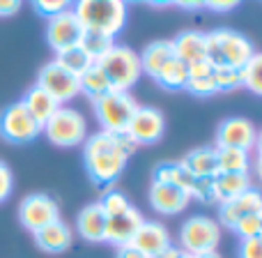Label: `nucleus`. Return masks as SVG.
<instances>
[{"instance_id":"f257e3e1","label":"nucleus","mask_w":262,"mask_h":258,"mask_svg":"<svg viewBox=\"0 0 262 258\" xmlns=\"http://www.w3.org/2000/svg\"><path fill=\"white\" fill-rule=\"evenodd\" d=\"M138 145L127 134L97 131L83 143V166L95 185L111 187L127 168V162Z\"/></svg>"},{"instance_id":"f03ea898","label":"nucleus","mask_w":262,"mask_h":258,"mask_svg":"<svg viewBox=\"0 0 262 258\" xmlns=\"http://www.w3.org/2000/svg\"><path fill=\"white\" fill-rule=\"evenodd\" d=\"M78 23L85 32L115 39L124 30L129 18V7L122 0H81L72 5Z\"/></svg>"},{"instance_id":"7ed1b4c3","label":"nucleus","mask_w":262,"mask_h":258,"mask_svg":"<svg viewBox=\"0 0 262 258\" xmlns=\"http://www.w3.org/2000/svg\"><path fill=\"white\" fill-rule=\"evenodd\" d=\"M207 35V60L214 67L239 69L253 58L255 46L246 35L230 28H216Z\"/></svg>"},{"instance_id":"20e7f679","label":"nucleus","mask_w":262,"mask_h":258,"mask_svg":"<svg viewBox=\"0 0 262 258\" xmlns=\"http://www.w3.org/2000/svg\"><path fill=\"white\" fill-rule=\"evenodd\" d=\"M95 65L104 72L111 90L129 92L138 83V78L143 76L138 53L131 46H124V44H113V49L104 58L97 60Z\"/></svg>"},{"instance_id":"39448f33","label":"nucleus","mask_w":262,"mask_h":258,"mask_svg":"<svg viewBox=\"0 0 262 258\" xmlns=\"http://www.w3.org/2000/svg\"><path fill=\"white\" fill-rule=\"evenodd\" d=\"M92 109H95V118L101 125V131L108 134H127L131 118L138 111V102L134 100L131 92L108 90L101 97L92 100Z\"/></svg>"},{"instance_id":"423d86ee","label":"nucleus","mask_w":262,"mask_h":258,"mask_svg":"<svg viewBox=\"0 0 262 258\" xmlns=\"http://www.w3.org/2000/svg\"><path fill=\"white\" fill-rule=\"evenodd\" d=\"M41 134L46 136L51 145L55 148H74V145H83L88 138V123L83 118L81 111L69 109V106H60L41 127Z\"/></svg>"},{"instance_id":"0eeeda50","label":"nucleus","mask_w":262,"mask_h":258,"mask_svg":"<svg viewBox=\"0 0 262 258\" xmlns=\"http://www.w3.org/2000/svg\"><path fill=\"white\" fill-rule=\"evenodd\" d=\"M180 249L189 256H200V254H209L216 251L221 245V226L216 219L205 217V214H195L189 217L182 224L180 233Z\"/></svg>"},{"instance_id":"6e6552de","label":"nucleus","mask_w":262,"mask_h":258,"mask_svg":"<svg viewBox=\"0 0 262 258\" xmlns=\"http://www.w3.org/2000/svg\"><path fill=\"white\" fill-rule=\"evenodd\" d=\"M41 134V125L26 111L21 102L5 106L0 111V138L12 145L32 143Z\"/></svg>"},{"instance_id":"1a4fd4ad","label":"nucleus","mask_w":262,"mask_h":258,"mask_svg":"<svg viewBox=\"0 0 262 258\" xmlns=\"http://www.w3.org/2000/svg\"><path fill=\"white\" fill-rule=\"evenodd\" d=\"M35 86H39L41 90L49 92L60 106H64L67 102L76 100V97L81 95V81H78V76L67 72V69H64L62 65H58L55 60L46 63L44 67L39 69Z\"/></svg>"},{"instance_id":"9d476101","label":"nucleus","mask_w":262,"mask_h":258,"mask_svg":"<svg viewBox=\"0 0 262 258\" xmlns=\"http://www.w3.org/2000/svg\"><path fill=\"white\" fill-rule=\"evenodd\" d=\"M60 219V205L55 199H51L49 194H28L26 199L18 203V222L26 231L37 233L44 226L58 222Z\"/></svg>"},{"instance_id":"9b49d317","label":"nucleus","mask_w":262,"mask_h":258,"mask_svg":"<svg viewBox=\"0 0 262 258\" xmlns=\"http://www.w3.org/2000/svg\"><path fill=\"white\" fill-rule=\"evenodd\" d=\"M83 35H85V30H83V26L78 23L72 7H69L67 12H62L46 21V44H49L55 53H62V51H67V49L81 46Z\"/></svg>"},{"instance_id":"f8f14e48","label":"nucleus","mask_w":262,"mask_h":258,"mask_svg":"<svg viewBox=\"0 0 262 258\" xmlns=\"http://www.w3.org/2000/svg\"><path fill=\"white\" fill-rule=\"evenodd\" d=\"M166 134V115L161 109L154 106H138L136 115L131 118L127 136L136 145H152Z\"/></svg>"},{"instance_id":"ddd939ff","label":"nucleus","mask_w":262,"mask_h":258,"mask_svg":"<svg viewBox=\"0 0 262 258\" xmlns=\"http://www.w3.org/2000/svg\"><path fill=\"white\" fill-rule=\"evenodd\" d=\"M258 138V129L251 123L249 118H242V115H232L226 118L221 125L216 127L214 134V148H239L251 152Z\"/></svg>"},{"instance_id":"4468645a","label":"nucleus","mask_w":262,"mask_h":258,"mask_svg":"<svg viewBox=\"0 0 262 258\" xmlns=\"http://www.w3.org/2000/svg\"><path fill=\"white\" fill-rule=\"evenodd\" d=\"M260 210H262V191L251 187L249 191L239 194L237 199L219 205V226H226L232 231L242 219L260 214Z\"/></svg>"},{"instance_id":"2eb2a0df","label":"nucleus","mask_w":262,"mask_h":258,"mask_svg":"<svg viewBox=\"0 0 262 258\" xmlns=\"http://www.w3.org/2000/svg\"><path fill=\"white\" fill-rule=\"evenodd\" d=\"M191 194L182 187L175 185H163V182H152L149 187V205L154 212L163 214V217H175L182 214L191 205Z\"/></svg>"},{"instance_id":"dca6fc26","label":"nucleus","mask_w":262,"mask_h":258,"mask_svg":"<svg viewBox=\"0 0 262 258\" xmlns=\"http://www.w3.org/2000/svg\"><path fill=\"white\" fill-rule=\"evenodd\" d=\"M145 222L143 212L138 208H131L122 214H115V217H108L106 219V242H111L113 247H124V245H131L134 235L138 233L140 224Z\"/></svg>"},{"instance_id":"f3484780","label":"nucleus","mask_w":262,"mask_h":258,"mask_svg":"<svg viewBox=\"0 0 262 258\" xmlns=\"http://www.w3.org/2000/svg\"><path fill=\"white\" fill-rule=\"evenodd\" d=\"M131 245L136 249H140L143 254H147L149 258H157L161 251H166L168 247L172 245V237H170V231L163 226L161 222H152V219H145L140 224L138 233L134 235Z\"/></svg>"},{"instance_id":"a211bd4d","label":"nucleus","mask_w":262,"mask_h":258,"mask_svg":"<svg viewBox=\"0 0 262 258\" xmlns=\"http://www.w3.org/2000/svg\"><path fill=\"white\" fill-rule=\"evenodd\" d=\"M35 235V245L39 247L44 254H64L74 242V231L67 222L58 219V222L44 226L41 231L32 233Z\"/></svg>"},{"instance_id":"6ab92c4d","label":"nucleus","mask_w":262,"mask_h":258,"mask_svg":"<svg viewBox=\"0 0 262 258\" xmlns=\"http://www.w3.org/2000/svg\"><path fill=\"white\" fill-rule=\"evenodd\" d=\"M76 233L92 245L106 242V214L99 203H88L76 214Z\"/></svg>"},{"instance_id":"aec40b11","label":"nucleus","mask_w":262,"mask_h":258,"mask_svg":"<svg viewBox=\"0 0 262 258\" xmlns=\"http://www.w3.org/2000/svg\"><path fill=\"white\" fill-rule=\"evenodd\" d=\"M172 49L186 67L200 60H207V35L198 30H184L172 39Z\"/></svg>"},{"instance_id":"412c9836","label":"nucleus","mask_w":262,"mask_h":258,"mask_svg":"<svg viewBox=\"0 0 262 258\" xmlns=\"http://www.w3.org/2000/svg\"><path fill=\"white\" fill-rule=\"evenodd\" d=\"M251 189V173H216L212 177L214 203L223 205Z\"/></svg>"},{"instance_id":"4be33fe9","label":"nucleus","mask_w":262,"mask_h":258,"mask_svg":"<svg viewBox=\"0 0 262 258\" xmlns=\"http://www.w3.org/2000/svg\"><path fill=\"white\" fill-rule=\"evenodd\" d=\"M140 58V69L143 74H147L149 78H157L159 72L163 69V65L168 60L175 58V49H172V39H154L145 46L143 51L138 53Z\"/></svg>"},{"instance_id":"5701e85b","label":"nucleus","mask_w":262,"mask_h":258,"mask_svg":"<svg viewBox=\"0 0 262 258\" xmlns=\"http://www.w3.org/2000/svg\"><path fill=\"white\" fill-rule=\"evenodd\" d=\"M214 65L209 60L189 65V78H186L184 90H189L193 97H212L216 95V78H214Z\"/></svg>"},{"instance_id":"b1692460","label":"nucleus","mask_w":262,"mask_h":258,"mask_svg":"<svg viewBox=\"0 0 262 258\" xmlns=\"http://www.w3.org/2000/svg\"><path fill=\"white\" fill-rule=\"evenodd\" d=\"M184 168L191 173L193 180L200 177H214L219 173L216 168V150L214 145H203V148H195L191 152H186V157L182 159Z\"/></svg>"},{"instance_id":"393cba45","label":"nucleus","mask_w":262,"mask_h":258,"mask_svg":"<svg viewBox=\"0 0 262 258\" xmlns=\"http://www.w3.org/2000/svg\"><path fill=\"white\" fill-rule=\"evenodd\" d=\"M21 104L26 106V111L37 120V123L41 125V127H44L46 120H49L51 115H53L55 111L60 109L58 102H55L46 90H41L39 86H32L30 90H28L26 95H23Z\"/></svg>"},{"instance_id":"a878e982","label":"nucleus","mask_w":262,"mask_h":258,"mask_svg":"<svg viewBox=\"0 0 262 258\" xmlns=\"http://www.w3.org/2000/svg\"><path fill=\"white\" fill-rule=\"evenodd\" d=\"M152 182H163V185H175L182 187L191 194V185H193V177L191 173L184 168L182 162H163L154 168L152 173Z\"/></svg>"},{"instance_id":"bb28decb","label":"nucleus","mask_w":262,"mask_h":258,"mask_svg":"<svg viewBox=\"0 0 262 258\" xmlns=\"http://www.w3.org/2000/svg\"><path fill=\"white\" fill-rule=\"evenodd\" d=\"M216 150L219 173H249L251 154L239 148H214Z\"/></svg>"},{"instance_id":"cd10ccee","label":"nucleus","mask_w":262,"mask_h":258,"mask_svg":"<svg viewBox=\"0 0 262 258\" xmlns=\"http://www.w3.org/2000/svg\"><path fill=\"white\" fill-rule=\"evenodd\" d=\"M186 78H189V67L182 63L180 58H172L163 65V69L159 72V76L154 78L157 86H161L163 90H184Z\"/></svg>"},{"instance_id":"c85d7f7f","label":"nucleus","mask_w":262,"mask_h":258,"mask_svg":"<svg viewBox=\"0 0 262 258\" xmlns=\"http://www.w3.org/2000/svg\"><path fill=\"white\" fill-rule=\"evenodd\" d=\"M53 60L58 65H62L67 72H72L74 76H81V74H85L88 69L95 65V58H92V55L88 53L83 46H74V49L62 51V53H55Z\"/></svg>"},{"instance_id":"c756f323","label":"nucleus","mask_w":262,"mask_h":258,"mask_svg":"<svg viewBox=\"0 0 262 258\" xmlns=\"http://www.w3.org/2000/svg\"><path fill=\"white\" fill-rule=\"evenodd\" d=\"M78 81H81V92L85 97H90V100H97V97H101L104 92L111 90V86H108V81H106L104 72H101L97 65H92L85 74H81V76H78Z\"/></svg>"},{"instance_id":"7c9ffc66","label":"nucleus","mask_w":262,"mask_h":258,"mask_svg":"<svg viewBox=\"0 0 262 258\" xmlns=\"http://www.w3.org/2000/svg\"><path fill=\"white\" fill-rule=\"evenodd\" d=\"M242 88L262 97V51H255L253 58L242 67Z\"/></svg>"},{"instance_id":"2f4dec72","label":"nucleus","mask_w":262,"mask_h":258,"mask_svg":"<svg viewBox=\"0 0 262 258\" xmlns=\"http://www.w3.org/2000/svg\"><path fill=\"white\" fill-rule=\"evenodd\" d=\"M97 203L101 205V210H104L106 219H108V217H115V214L127 212V210L131 208V201L127 199V194H122L120 189H108L104 196H101V201H97Z\"/></svg>"},{"instance_id":"473e14b6","label":"nucleus","mask_w":262,"mask_h":258,"mask_svg":"<svg viewBox=\"0 0 262 258\" xmlns=\"http://www.w3.org/2000/svg\"><path fill=\"white\" fill-rule=\"evenodd\" d=\"M113 44H115V39H108V37H101V35H92V32H85L83 42H81V46L95 58V63L99 58H104V55L113 49Z\"/></svg>"},{"instance_id":"72a5a7b5","label":"nucleus","mask_w":262,"mask_h":258,"mask_svg":"<svg viewBox=\"0 0 262 258\" xmlns=\"http://www.w3.org/2000/svg\"><path fill=\"white\" fill-rule=\"evenodd\" d=\"M214 78H216V90L219 92H230V90L242 88V72L239 69L216 67L214 69Z\"/></svg>"},{"instance_id":"f704fd0d","label":"nucleus","mask_w":262,"mask_h":258,"mask_svg":"<svg viewBox=\"0 0 262 258\" xmlns=\"http://www.w3.org/2000/svg\"><path fill=\"white\" fill-rule=\"evenodd\" d=\"M32 7H35L41 16L53 18V16H58V14L67 12L72 5L64 3V0H37V3H32Z\"/></svg>"},{"instance_id":"c9c22d12","label":"nucleus","mask_w":262,"mask_h":258,"mask_svg":"<svg viewBox=\"0 0 262 258\" xmlns=\"http://www.w3.org/2000/svg\"><path fill=\"white\" fill-rule=\"evenodd\" d=\"M191 199L200 201V203H214L212 177H200V180H193V185H191Z\"/></svg>"},{"instance_id":"e433bc0d","label":"nucleus","mask_w":262,"mask_h":258,"mask_svg":"<svg viewBox=\"0 0 262 258\" xmlns=\"http://www.w3.org/2000/svg\"><path fill=\"white\" fill-rule=\"evenodd\" d=\"M232 233H235L239 240H246V237L260 235V217H258V214H253V217L242 219V222L237 224L235 228H232Z\"/></svg>"},{"instance_id":"4c0bfd02","label":"nucleus","mask_w":262,"mask_h":258,"mask_svg":"<svg viewBox=\"0 0 262 258\" xmlns=\"http://www.w3.org/2000/svg\"><path fill=\"white\" fill-rule=\"evenodd\" d=\"M12 191H14V173H12V168L0 159V203H5V201L12 196Z\"/></svg>"},{"instance_id":"58836bf2","label":"nucleus","mask_w":262,"mask_h":258,"mask_svg":"<svg viewBox=\"0 0 262 258\" xmlns=\"http://www.w3.org/2000/svg\"><path fill=\"white\" fill-rule=\"evenodd\" d=\"M239 258H262V235L239 240Z\"/></svg>"},{"instance_id":"ea45409f","label":"nucleus","mask_w":262,"mask_h":258,"mask_svg":"<svg viewBox=\"0 0 262 258\" xmlns=\"http://www.w3.org/2000/svg\"><path fill=\"white\" fill-rule=\"evenodd\" d=\"M203 7L209 9V12L226 14V12H232V9L239 7V3H237V0H226V3H221V0H209V3H203Z\"/></svg>"},{"instance_id":"a19ab883","label":"nucleus","mask_w":262,"mask_h":258,"mask_svg":"<svg viewBox=\"0 0 262 258\" xmlns=\"http://www.w3.org/2000/svg\"><path fill=\"white\" fill-rule=\"evenodd\" d=\"M21 9L18 0H0V16H14Z\"/></svg>"},{"instance_id":"79ce46f5","label":"nucleus","mask_w":262,"mask_h":258,"mask_svg":"<svg viewBox=\"0 0 262 258\" xmlns=\"http://www.w3.org/2000/svg\"><path fill=\"white\" fill-rule=\"evenodd\" d=\"M118 258H149V256L143 254L140 249H136L134 245H124L118 249Z\"/></svg>"},{"instance_id":"37998d69","label":"nucleus","mask_w":262,"mask_h":258,"mask_svg":"<svg viewBox=\"0 0 262 258\" xmlns=\"http://www.w3.org/2000/svg\"><path fill=\"white\" fill-rule=\"evenodd\" d=\"M184 256H189V254H184V251H182L177 245H170L166 251H161L157 258H184Z\"/></svg>"},{"instance_id":"c03bdc74","label":"nucleus","mask_w":262,"mask_h":258,"mask_svg":"<svg viewBox=\"0 0 262 258\" xmlns=\"http://www.w3.org/2000/svg\"><path fill=\"white\" fill-rule=\"evenodd\" d=\"M180 9H189V12H195V9H203V3H172Z\"/></svg>"},{"instance_id":"a18cd8bd","label":"nucleus","mask_w":262,"mask_h":258,"mask_svg":"<svg viewBox=\"0 0 262 258\" xmlns=\"http://www.w3.org/2000/svg\"><path fill=\"white\" fill-rule=\"evenodd\" d=\"M253 150H255V152H258V157H262V131H258V138H255Z\"/></svg>"},{"instance_id":"49530a36","label":"nucleus","mask_w":262,"mask_h":258,"mask_svg":"<svg viewBox=\"0 0 262 258\" xmlns=\"http://www.w3.org/2000/svg\"><path fill=\"white\" fill-rule=\"evenodd\" d=\"M253 168H255V175H258L260 182H262V157H258V159L253 162Z\"/></svg>"},{"instance_id":"de8ad7c7","label":"nucleus","mask_w":262,"mask_h":258,"mask_svg":"<svg viewBox=\"0 0 262 258\" xmlns=\"http://www.w3.org/2000/svg\"><path fill=\"white\" fill-rule=\"evenodd\" d=\"M191 258H223L219 251H209V254H200V256H191Z\"/></svg>"},{"instance_id":"09e8293b","label":"nucleus","mask_w":262,"mask_h":258,"mask_svg":"<svg viewBox=\"0 0 262 258\" xmlns=\"http://www.w3.org/2000/svg\"><path fill=\"white\" fill-rule=\"evenodd\" d=\"M258 217H260V235H262V210H260V214H258Z\"/></svg>"},{"instance_id":"8fccbe9b","label":"nucleus","mask_w":262,"mask_h":258,"mask_svg":"<svg viewBox=\"0 0 262 258\" xmlns=\"http://www.w3.org/2000/svg\"><path fill=\"white\" fill-rule=\"evenodd\" d=\"M184 258H191V256H184Z\"/></svg>"}]
</instances>
